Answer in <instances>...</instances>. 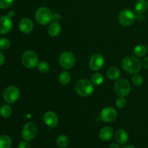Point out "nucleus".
Segmentation results:
<instances>
[{
  "instance_id": "1",
  "label": "nucleus",
  "mask_w": 148,
  "mask_h": 148,
  "mask_svg": "<svg viewBox=\"0 0 148 148\" xmlns=\"http://www.w3.org/2000/svg\"><path fill=\"white\" fill-rule=\"evenodd\" d=\"M121 65H122V67L124 71L132 74V75L138 73L141 70L142 66H143L141 61L138 58L132 56H129L124 58L123 59Z\"/></svg>"
},
{
  "instance_id": "2",
  "label": "nucleus",
  "mask_w": 148,
  "mask_h": 148,
  "mask_svg": "<svg viewBox=\"0 0 148 148\" xmlns=\"http://www.w3.org/2000/svg\"><path fill=\"white\" fill-rule=\"evenodd\" d=\"M75 89L79 95L82 97H88L93 92L94 85L91 81L88 79H79L75 84Z\"/></svg>"
},
{
  "instance_id": "3",
  "label": "nucleus",
  "mask_w": 148,
  "mask_h": 148,
  "mask_svg": "<svg viewBox=\"0 0 148 148\" xmlns=\"http://www.w3.org/2000/svg\"><path fill=\"white\" fill-rule=\"evenodd\" d=\"M53 14L49 8L41 7L36 10L35 17L38 24L46 25L53 21Z\"/></svg>"
},
{
  "instance_id": "4",
  "label": "nucleus",
  "mask_w": 148,
  "mask_h": 148,
  "mask_svg": "<svg viewBox=\"0 0 148 148\" xmlns=\"http://www.w3.org/2000/svg\"><path fill=\"white\" fill-rule=\"evenodd\" d=\"M114 90L117 96L124 98L130 94L131 91V85L127 79H119L114 85Z\"/></svg>"
},
{
  "instance_id": "5",
  "label": "nucleus",
  "mask_w": 148,
  "mask_h": 148,
  "mask_svg": "<svg viewBox=\"0 0 148 148\" xmlns=\"http://www.w3.org/2000/svg\"><path fill=\"white\" fill-rule=\"evenodd\" d=\"M21 60L23 64L28 69H34L37 67V65L39 62L37 54L31 50L25 51L22 55Z\"/></svg>"
},
{
  "instance_id": "6",
  "label": "nucleus",
  "mask_w": 148,
  "mask_h": 148,
  "mask_svg": "<svg viewBox=\"0 0 148 148\" xmlns=\"http://www.w3.org/2000/svg\"><path fill=\"white\" fill-rule=\"evenodd\" d=\"M20 90L16 86H9L3 92V98L8 104H12L19 99Z\"/></svg>"
},
{
  "instance_id": "7",
  "label": "nucleus",
  "mask_w": 148,
  "mask_h": 148,
  "mask_svg": "<svg viewBox=\"0 0 148 148\" xmlns=\"http://www.w3.org/2000/svg\"><path fill=\"white\" fill-rule=\"evenodd\" d=\"M37 133V125L33 122H28L25 124L23 127L22 130V138L25 141H32L36 138Z\"/></svg>"
},
{
  "instance_id": "8",
  "label": "nucleus",
  "mask_w": 148,
  "mask_h": 148,
  "mask_svg": "<svg viewBox=\"0 0 148 148\" xmlns=\"http://www.w3.org/2000/svg\"><path fill=\"white\" fill-rule=\"evenodd\" d=\"M135 14L130 9L122 10L119 14V22L123 26L132 25L135 22Z\"/></svg>"
},
{
  "instance_id": "9",
  "label": "nucleus",
  "mask_w": 148,
  "mask_h": 148,
  "mask_svg": "<svg viewBox=\"0 0 148 148\" xmlns=\"http://www.w3.org/2000/svg\"><path fill=\"white\" fill-rule=\"evenodd\" d=\"M60 66L64 69H69L74 66L75 64V57L70 51H64L59 56Z\"/></svg>"
},
{
  "instance_id": "10",
  "label": "nucleus",
  "mask_w": 148,
  "mask_h": 148,
  "mask_svg": "<svg viewBox=\"0 0 148 148\" xmlns=\"http://www.w3.org/2000/svg\"><path fill=\"white\" fill-rule=\"evenodd\" d=\"M100 116H101V119L104 122H113L117 118V111L113 107H106L101 111Z\"/></svg>"
},
{
  "instance_id": "11",
  "label": "nucleus",
  "mask_w": 148,
  "mask_h": 148,
  "mask_svg": "<svg viewBox=\"0 0 148 148\" xmlns=\"http://www.w3.org/2000/svg\"><path fill=\"white\" fill-rule=\"evenodd\" d=\"M105 59L103 55L95 53L92 55L89 61V66L90 69L93 71H98L103 66Z\"/></svg>"
},
{
  "instance_id": "12",
  "label": "nucleus",
  "mask_w": 148,
  "mask_h": 148,
  "mask_svg": "<svg viewBox=\"0 0 148 148\" xmlns=\"http://www.w3.org/2000/svg\"><path fill=\"white\" fill-rule=\"evenodd\" d=\"M12 27V18L7 15L0 17V34H7Z\"/></svg>"
},
{
  "instance_id": "13",
  "label": "nucleus",
  "mask_w": 148,
  "mask_h": 148,
  "mask_svg": "<svg viewBox=\"0 0 148 148\" xmlns=\"http://www.w3.org/2000/svg\"><path fill=\"white\" fill-rule=\"evenodd\" d=\"M43 121L44 123L49 127H56L59 123V118L56 113L53 111H47L43 115Z\"/></svg>"
},
{
  "instance_id": "14",
  "label": "nucleus",
  "mask_w": 148,
  "mask_h": 148,
  "mask_svg": "<svg viewBox=\"0 0 148 148\" xmlns=\"http://www.w3.org/2000/svg\"><path fill=\"white\" fill-rule=\"evenodd\" d=\"M18 27L22 33H25V34H28L33 31L34 25H33V21L30 19L25 17V18L21 19L20 20Z\"/></svg>"
},
{
  "instance_id": "15",
  "label": "nucleus",
  "mask_w": 148,
  "mask_h": 148,
  "mask_svg": "<svg viewBox=\"0 0 148 148\" xmlns=\"http://www.w3.org/2000/svg\"><path fill=\"white\" fill-rule=\"evenodd\" d=\"M115 140L120 145H125L129 141V134L124 130H118L114 134Z\"/></svg>"
},
{
  "instance_id": "16",
  "label": "nucleus",
  "mask_w": 148,
  "mask_h": 148,
  "mask_svg": "<svg viewBox=\"0 0 148 148\" xmlns=\"http://www.w3.org/2000/svg\"><path fill=\"white\" fill-rule=\"evenodd\" d=\"M114 130L110 127H105L101 129L99 132V138L102 141L106 142L111 140L114 136Z\"/></svg>"
},
{
  "instance_id": "17",
  "label": "nucleus",
  "mask_w": 148,
  "mask_h": 148,
  "mask_svg": "<svg viewBox=\"0 0 148 148\" xmlns=\"http://www.w3.org/2000/svg\"><path fill=\"white\" fill-rule=\"evenodd\" d=\"M61 30H62L61 26L57 22L51 23L48 27V33H49V36H52V37H56V36H59L61 33Z\"/></svg>"
},
{
  "instance_id": "18",
  "label": "nucleus",
  "mask_w": 148,
  "mask_h": 148,
  "mask_svg": "<svg viewBox=\"0 0 148 148\" xmlns=\"http://www.w3.org/2000/svg\"><path fill=\"white\" fill-rule=\"evenodd\" d=\"M135 11L139 14H143L148 9L147 0H137L134 6Z\"/></svg>"
},
{
  "instance_id": "19",
  "label": "nucleus",
  "mask_w": 148,
  "mask_h": 148,
  "mask_svg": "<svg viewBox=\"0 0 148 148\" xmlns=\"http://www.w3.org/2000/svg\"><path fill=\"white\" fill-rule=\"evenodd\" d=\"M121 76L120 70L116 66H111L107 70V77L111 80H118Z\"/></svg>"
},
{
  "instance_id": "20",
  "label": "nucleus",
  "mask_w": 148,
  "mask_h": 148,
  "mask_svg": "<svg viewBox=\"0 0 148 148\" xmlns=\"http://www.w3.org/2000/svg\"><path fill=\"white\" fill-rule=\"evenodd\" d=\"M147 48L143 44H139L134 49V53L137 57H143L147 52Z\"/></svg>"
},
{
  "instance_id": "21",
  "label": "nucleus",
  "mask_w": 148,
  "mask_h": 148,
  "mask_svg": "<svg viewBox=\"0 0 148 148\" xmlns=\"http://www.w3.org/2000/svg\"><path fill=\"white\" fill-rule=\"evenodd\" d=\"M12 146V140L9 136H0V148H11Z\"/></svg>"
},
{
  "instance_id": "22",
  "label": "nucleus",
  "mask_w": 148,
  "mask_h": 148,
  "mask_svg": "<svg viewBox=\"0 0 148 148\" xmlns=\"http://www.w3.org/2000/svg\"><path fill=\"white\" fill-rule=\"evenodd\" d=\"M56 143L59 148H66L69 145V139L66 135L62 134L56 138Z\"/></svg>"
},
{
  "instance_id": "23",
  "label": "nucleus",
  "mask_w": 148,
  "mask_h": 148,
  "mask_svg": "<svg viewBox=\"0 0 148 148\" xmlns=\"http://www.w3.org/2000/svg\"><path fill=\"white\" fill-rule=\"evenodd\" d=\"M12 114V109L8 104L3 105L0 108V116L3 118H9Z\"/></svg>"
},
{
  "instance_id": "24",
  "label": "nucleus",
  "mask_w": 148,
  "mask_h": 148,
  "mask_svg": "<svg viewBox=\"0 0 148 148\" xmlns=\"http://www.w3.org/2000/svg\"><path fill=\"white\" fill-rule=\"evenodd\" d=\"M71 80V76L69 75V72H67L66 71H64L62 73L59 75V81L62 85H66L70 82Z\"/></svg>"
},
{
  "instance_id": "25",
  "label": "nucleus",
  "mask_w": 148,
  "mask_h": 148,
  "mask_svg": "<svg viewBox=\"0 0 148 148\" xmlns=\"http://www.w3.org/2000/svg\"><path fill=\"white\" fill-rule=\"evenodd\" d=\"M91 82L96 86L101 85L103 82V77L101 73L95 72L91 76Z\"/></svg>"
},
{
  "instance_id": "26",
  "label": "nucleus",
  "mask_w": 148,
  "mask_h": 148,
  "mask_svg": "<svg viewBox=\"0 0 148 148\" xmlns=\"http://www.w3.org/2000/svg\"><path fill=\"white\" fill-rule=\"evenodd\" d=\"M37 69L41 73H46L50 69V65L47 62L42 61V62H38L37 65Z\"/></svg>"
},
{
  "instance_id": "27",
  "label": "nucleus",
  "mask_w": 148,
  "mask_h": 148,
  "mask_svg": "<svg viewBox=\"0 0 148 148\" xmlns=\"http://www.w3.org/2000/svg\"><path fill=\"white\" fill-rule=\"evenodd\" d=\"M132 80L133 84H134L135 86H140V85H143V82H144V79L142 75H139V74H134L132 76Z\"/></svg>"
},
{
  "instance_id": "28",
  "label": "nucleus",
  "mask_w": 148,
  "mask_h": 148,
  "mask_svg": "<svg viewBox=\"0 0 148 148\" xmlns=\"http://www.w3.org/2000/svg\"><path fill=\"white\" fill-rule=\"evenodd\" d=\"M11 43L10 40L6 38H0V49L1 50H7L10 48Z\"/></svg>"
},
{
  "instance_id": "29",
  "label": "nucleus",
  "mask_w": 148,
  "mask_h": 148,
  "mask_svg": "<svg viewBox=\"0 0 148 148\" xmlns=\"http://www.w3.org/2000/svg\"><path fill=\"white\" fill-rule=\"evenodd\" d=\"M116 106L117 108L123 109L127 106V101L123 97H119L116 100Z\"/></svg>"
},
{
  "instance_id": "30",
  "label": "nucleus",
  "mask_w": 148,
  "mask_h": 148,
  "mask_svg": "<svg viewBox=\"0 0 148 148\" xmlns=\"http://www.w3.org/2000/svg\"><path fill=\"white\" fill-rule=\"evenodd\" d=\"M14 2V0H0V9L5 10L9 8Z\"/></svg>"
},
{
  "instance_id": "31",
  "label": "nucleus",
  "mask_w": 148,
  "mask_h": 148,
  "mask_svg": "<svg viewBox=\"0 0 148 148\" xmlns=\"http://www.w3.org/2000/svg\"><path fill=\"white\" fill-rule=\"evenodd\" d=\"M18 148H31L30 144L27 141H22L20 142L18 145Z\"/></svg>"
},
{
  "instance_id": "32",
  "label": "nucleus",
  "mask_w": 148,
  "mask_h": 148,
  "mask_svg": "<svg viewBox=\"0 0 148 148\" xmlns=\"http://www.w3.org/2000/svg\"><path fill=\"white\" fill-rule=\"evenodd\" d=\"M61 18H62V17H61L60 14H59V13H55V14H53V21L58 23L61 20Z\"/></svg>"
},
{
  "instance_id": "33",
  "label": "nucleus",
  "mask_w": 148,
  "mask_h": 148,
  "mask_svg": "<svg viewBox=\"0 0 148 148\" xmlns=\"http://www.w3.org/2000/svg\"><path fill=\"white\" fill-rule=\"evenodd\" d=\"M142 64H143V66H144V68L148 69V56L144 58V59L142 62Z\"/></svg>"
},
{
  "instance_id": "34",
  "label": "nucleus",
  "mask_w": 148,
  "mask_h": 148,
  "mask_svg": "<svg viewBox=\"0 0 148 148\" xmlns=\"http://www.w3.org/2000/svg\"><path fill=\"white\" fill-rule=\"evenodd\" d=\"M4 61H5V58H4V54L0 51V66H1L4 63Z\"/></svg>"
},
{
  "instance_id": "35",
  "label": "nucleus",
  "mask_w": 148,
  "mask_h": 148,
  "mask_svg": "<svg viewBox=\"0 0 148 148\" xmlns=\"http://www.w3.org/2000/svg\"><path fill=\"white\" fill-rule=\"evenodd\" d=\"M14 15H15V12H14V11H12V10H11V11L9 12L8 14H7V16H8V17H10V18L13 17Z\"/></svg>"
},
{
  "instance_id": "36",
  "label": "nucleus",
  "mask_w": 148,
  "mask_h": 148,
  "mask_svg": "<svg viewBox=\"0 0 148 148\" xmlns=\"http://www.w3.org/2000/svg\"><path fill=\"white\" fill-rule=\"evenodd\" d=\"M110 148H121L120 145L117 143H112V144L110 145Z\"/></svg>"
},
{
  "instance_id": "37",
  "label": "nucleus",
  "mask_w": 148,
  "mask_h": 148,
  "mask_svg": "<svg viewBox=\"0 0 148 148\" xmlns=\"http://www.w3.org/2000/svg\"><path fill=\"white\" fill-rule=\"evenodd\" d=\"M123 148H136V147L133 145H126Z\"/></svg>"
},
{
  "instance_id": "38",
  "label": "nucleus",
  "mask_w": 148,
  "mask_h": 148,
  "mask_svg": "<svg viewBox=\"0 0 148 148\" xmlns=\"http://www.w3.org/2000/svg\"><path fill=\"white\" fill-rule=\"evenodd\" d=\"M147 50H148V46H147Z\"/></svg>"
}]
</instances>
